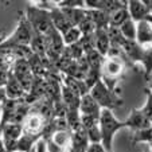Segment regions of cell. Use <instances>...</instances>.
Returning <instances> with one entry per match:
<instances>
[{"mask_svg":"<svg viewBox=\"0 0 152 152\" xmlns=\"http://www.w3.org/2000/svg\"><path fill=\"white\" fill-rule=\"evenodd\" d=\"M125 125L126 128H131L133 132H136L152 126V121L141 112V109H132L128 118L125 120Z\"/></svg>","mask_w":152,"mask_h":152,"instance_id":"obj_7","label":"cell"},{"mask_svg":"<svg viewBox=\"0 0 152 152\" xmlns=\"http://www.w3.org/2000/svg\"><path fill=\"white\" fill-rule=\"evenodd\" d=\"M128 19H131V15H129V11H128V6H125L109 15V26L120 28Z\"/></svg>","mask_w":152,"mask_h":152,"instance_id":"obj_19","label":"cell"},{"mask_svg":"<svg viewBox=\"0 0 152 152\" xmlns=\"http://www.w3.org/2000/svg\"><path fill=\"white\" fill-rule=\"evenodd\" d=\"M73 27H78L86 18V8H61Z\"/></svg>","mask_w":152,"mask_h":152,"instance_id":"obj_18","label":"cell"},{"mask_svg":"<svg viewBox=\"0 0 152 152\" xmlns=\"http://www.w3.org/2000/svg\"><path fill=\"white\" fill-rule=\"evenodd\" d=\"M86 133H88V139H89L90 144L101 143V131H100V125L98 124L90 126L89 129H86Z\"/></svg>","mask_w":152,"mask_h":152,"instance_id":"obj_29","label":"cell"},{"mask_svg":"<svg viewBox=\"0 0 152 152\" xmlns=\"http://www.w3.org/2000/svg\"><path fill=\"white\" fill-rule=\"evenodd\" d=\"M89 94L101 106V109L113 110L123 105V98L118 96V93L115 92V90H110L102 81H98L93 86L92 89H90Z\"/></svg>","mask_w":152,"mask_h":152,"instance_id":"obj_3","label":"cell"},{"mask_svg":"<svg viewBox=\"0 0 152 152\" xmlns=\"http://www.w3.org/2000/svg\"><path fill=\"white\" fill-rule=\"evenodd\" d=\"M126 62L124 59H118V58H105L101 69V81L105 83L110 90L116 92V83L123 75L124 70H125Z\"/></svg>","mask_w":152,"mask_h":152,"instance_id":"obj_5","label":"cell"},{"mask_svg":"<svg viewBox=\"0 0 152 152\" xmlns=\"http://www.w3.org/2000/svg\"><path fill=\"white\" fill-rule=\"evenodd\" d=\"M16 152H19V151H16ZM31 152H35V148H34V149H32V151H31Z\"/></svg>","mask_w":152,"mask_h":152,"instance_id":"obj_41","label":"cell"},{"mask_svg":"<svg viewBox=\"0 0 152 152\" xmlns=\"http://www.w3.org/2000/svg\"><path fill=\"white\" fill-rule=\"evenodd\" d=\"M40 139H42L40 135H27V133H23L16 143V151H19V152H31L32 149L35 148L37 143L40 140Z\"/></svg>","mask_w":152,"mask_h":152,"instance_id":"obj_16","label":"cell"},{"mask_svg":"<svg viewBox=\"0 0 152 152\" xmlns=\"http://www.w3.org/2000/svg\"><path fill=\"white\" fill-rule=\"evenodd\" d=\"M86 15L93 22L96 30H106L109 27V15L98 10H86Z\"/></svg>","mask_w":152,"mask_h":152,"instance_id":"obj_15","label":"cell"},{"mask_svg":"<svg viewBox=\"0 0 152 152\" xmlns=\"http://www.w3.org/2000/svg\"><path fill=\"white\" fill-rule=\"evenodd\" d=\"M151 46H152V45H151Z\"/></svg>","mask_w":152,"mask_h":152,"instance_id":"obj_42","label":"cell"},{"mask_svg":"<svg viewBox=\"0 0 152 152\" xmlns=\"http://www.w3.org/2000/svg\"><path fill=\"white\" fill-rule=\"evenodd\" d=\"M4 89H6V94L8 100H23L24 96L27 94L22 83L11 74V72H10V77L6 86H4Z\"/></svg>","mask_w":152,"mask_h":152,"instance_id":"obj_11","label":"cell"},{"mask_svg":"<svg viewBox=\"0 0 152 152\" xmlns=\"http://www.w3.org/2000/svg\"><path fill=\"white\" fill-rule=\"evenodd\" d=\"M69 152H86V151H78V149H69Z\"/></svg>","mask_w":152,"mask_h":152,"instance_id":"obj_38","label":"cell"},{"mask_svg":"<svg viewBox=\"0 0 152 152\" xmlns=\"http://www.w3.org/2000/svg\"><path fill=\"white\" fill-rule=\"evenodd\" d=\"M6 100H7L6 89H4V86H0V104H3Z\"/></svg>","mask_w":152,"mask_h":152,"instance_id":"obj_34","label":"cell"},{"mask_svg":"<svg viewBox=\"0 0 152 152\" xmlns=\"http://www.w3.org/2000/svg\"><path fill=\"white\" fill-rule=\"evenodd\" d=\"M144 152H151V151H149V147H148V148H147V149H145V151H144Z\"/></svg>","mask_w":152,"mask_h":152,"instance_id":"obj_39","label":"cell"},{"mask_svg":"<svg viewBox=\"0 0 152 152\" xmlns=\"http://www.w3.org/2000/svg\"><path fill=\"white\" fill-rule=\"evenodd\" d=\"M24 15H26L28 23L31 24L32 31L37 32V34L46 37V35H49L54 30L50 12L43 11V10L38 8L35 6H28Z\"/></svg>","mask_w":152,"mask_h":152,"instance_id":"obj_4","label":"cell"},{"mask_svg":"<svg viewBox=\"0 0 152 152\" xmlns=\"http://www.w3.org/2000/svg\"><path fill=\"white\" fill-rule=\"evenodd\" d=\"M57 6L59 8H85V0H61Z\"/></svg>","mask_w":152,"mask_h":152,"instance_id":"obj_30","label":"cell"},{"mask_svg":"<svg viewBox=\"0 0 152 152\" xmlns=\"http://www.w3.org/2000/svg\"><path fill=\"white\" fill-rule=\"evenodd\" d=\"M147 80H148V82H149V90H152V74L149 75Z\"/></svg>","mask_w":152,"mask_h":152,"instance_id":"obj_36","label":"cell"},{"mask_svg":"<svg viewBox=\"0 0 152 152\" xmlns=\"http://www.w3.org/2000/svg\"><path fill=\"white\" fill-rule=\"evenodd\" d=\"M147 22H149V23H151L152 24V15H148V16H147Z\"/></svg>","mask_w":152,"mask_h":152,"instance_id":"obj_37","label":"cell"},{"mask_svg":"<svg viewBox=\"0 0 152 152\" xmlns=\"http://www.w3.org/2000/svg\"><path fill=\"white\" fill-rule=\"evenodd\" d=\"M81 115L83 116H90L94 118H100L101 115V106L96 102L92 98L90 94H86L83 97H81V102H80V108H78Z\"/></svg>","mask_w":152,"mask_h":152,"instance_id":"obj_8","label":"cell"},{"mask_svg":"<svg viewBox=\"0 0 152 152\" xmlns=\"http://www.w3.org/2000/svg\"><path fill=\"white\" fill-rule=\"evenodd\" d=\"M46 152H66V149L57 145L51 139H47L46 140Z\"/></svg>","mask_w":152,"mask_h":152,"instance_id":"obj_32","label":"cell"},{"mask_svg":"<svg viewBox=\"0 0 152 152\" xmlns=\"http://www.w3.org/2000/svg\"><path fill=\"white\" fill-rule=\"evenodd\" d=\"M143 3L145 4V7L149 10V12L152 14V0H143Z\"/></svg>","mask_w":152,"mask_h":152,"instance_id":"obj_35","label":"cell"},{"mask_svg":"<svg viewBox=\"0 0 152 152\" xmlns=\"http://www.w3.org/2000/svg\"><path fill=\"white\" fill-rule=\"evenodd\" d=\"M32 31L31 24L28 23L26 15H22L19 19V24L10 37H7L0 43V49H14V47H30L31 43Z\"/></svg>","mask_w":152,"mask_h":152,"instance_id":"obj_2","label":"cell"},{"mask_svg":"<svg viewBox=\"0 0 152 152\" xmlns=\"http://www.w3.org/2000/svg\"><path fill=\"white\" fill-rule=\"evenodd\" d=\"M66 121H67V125H69V129L72 132H75L80 128H82L81 126V113L78 109H67Z\"/></svg>","mask_w":152,"mask_h":152,"instance_id":"obj_22","label":"cell"},{"mask_svg":"<svg viewBox=\"0 0 152 152\" xmlns=\"http://www.w3.org/2000/svg\"><path fill=\"white\" fill-rule=\"evenodd\" d=\"M151 15H152V14H151Z\"/></svg>","mask_w":152,"mask_h":152,"instance_id":"obj_43","label":"cell"},{"mask_svg":"<svg viewBox=\"0 0 152 152\" xmlns=\"http://www.w3.org/2000/svg\"><path fill=\"white\" fill-rule=\"evenodd\" d=\"M86 152H106V149L104 148V145L101 143H96V144H89Z\"/></svg>","mask_w":152,"mask_h":152,"instance_id":"obj_33","label":"cell"},{"mask_svg":"<svg viewBox=\"0 0 152 152\" xmlns=\"http://www.w3.org/2000/svg\"><path fill=\"white\" fill-rule=\"evenodd\" d=\"M149 151L152 152V144H151V145H149Z\"/></svg>","mask_w":152,"mask_h":152,"instance_id":"obj_40","label":"cell"},{"mask_svg":"<svg viewBox=\"0 0 152 152\" xmlns=\"http://www.w3.org/2000/svg\"><path fill=\"white\" fill-rule=\"evenodd\" d=\"M89 139H88V133L83 128H80L78 131L73 132L72 136V144H70V149H78V151H86L89 147Z\"/></svg>","mask_w":152,"mask_h":152,"instance_id":"obj_17","label":"cell"},{"mask_svg":"<svg viewBox=\"0 0 152 152\" xmlns=\"http://www.w3.org/2000/svg\"><path fill=\"white\" fill-rule=\"evenodd\" d=\"M94 49L102 57L106 58L108 51L110 49V40L108 37V28L106 30H96L94 32Z\"/></svg>","mask_w":152,"mask_h":152,"instance_id":"obj_13","label":"cell"},{"mask_svg":"<svg viewBox=\"0 0 152 152\" xmlns=\"http://www.w3.org/2000/svg\"><path fill=\"white\" fill-rule=\"evenodd\" d=\"M136 42L143 47L152 45V24L147 20H141L137 23L136 31Z\"/></svg>","mask_w":152,"mask_h":152,"instance_id":"obj_12","label":"cell"},{"mask_svg":"<svg viewBox=\"0 0 152 152\" xmlns=\"http://www.w3.org/2000/svg\"><path fill=\"white\" fill-rule=\"evenodd\" d=\"M126 6H128L131 19L136 23H139L141 20H145L147 16L151 15L149 10L143 3V0H129V1H126Z\"/></svg>","mask_w":152,"mask_h":152,"instance_id":"obj_9","label":"cell"},{"mask_svg":"<svg viewBox=\"0 0 152 152\" xmlns=\"http://www.w3.org/2000/svg\"><path fill=\"white\" fill-rule=\"evenodd\" d=\"M62 38H63L65 46H73V45H77V43L81 40L82 34H81L78 27H72V28L67 30V31L62 35Z\"/></svg>","mask_w":152,"mask_h":152,"instance_id":"obj_24","label":"cell"},{"mask_svg":"<svg viewBox=\"0 0 152 152\" xmlns=\"http://www.w3.org/2000/svg\"><path fill=\"white\" fill-rule=\"evenodd\" d=\"M47 120L43 117L42 115H39L35 110H30V115L27 116V118L23 123V133L27 135H40L42 136L43 129L46 126Z\"/></svg>","mask_w":152,"mask_h":152,"instance_id":"obj_6","label":"cell"},{"mask_svg":"<svg viewBox=\"0 0 152 152\" xmlns=\"http://www.w3.org/2000/svg\"><path fill=\"white\" fill-rule=\"evenodd\" d=\"M108 37H109L110 45H115V46H123L124 40H125L120 28H117V27H108Z\"/></svg>","mask_w":152,"mask_h":152,"instance_id":"obj_27","label":"cell"},{"mask_svg":"<svg viewBox=\"0 0 152 152\" xmlns=\"http://www.w3.org/2000/svg\"><path fill=\"white\" fill-rule=\"evenodd\" d=\"M72 136H73V132L70 129H66V131H58V132H55L50 139H51L57 145L66 149L67 147H70V144H72Z\"/></svg>","mask_w":152,"mask_h":152,"instance_id":"obj_20","label":"cell"},{"mask_svg":"<svg viewBox=\"0 0 152 152\" xmlns=\"http://www.w3.org/2000/svg\"><path fill=\"white\" fill-rule=\"evenodd\" d=\"M132 143H147L151 145L152 144V126L147 129H141V131H136L132 135Z\"/></svg>","mask_w":152,"mask_h":152,"instance_id":"obj_25","label":"cell"},{"mask_svg":"<svg viewBox=\"0 0 152 152\" xmlns=\"http://www.w3.org/2000/svg\"><path fill=\"white\" fill-rule=\"evenodd\" d=\"M145 94H147V101H145V105L143 108H140L141 112L152 121V92L149 89H145Z\"/></svg>","mask_w":152,"mask_h":152,"instance_id":"obj_31","label":"cell"},{"mask_svg":"<svg viewBox=\"0 0 152 152\" xmlns=\"http://www.w3.org/2000/svg\"><path fill=\"white\" fill-rule=\"evenodd\" d=\"M50 15H51V20H53V26H54V28L57 30L59 34H65V32L67 31V30L72 28V24L69 23V20L66 19V16L63 15V12L61 11L59 7H57V8H54L51 12H50Z\"/></svg>","mask_w":152,"mask_h":152,"instance_id":"obj_14","label":"cell"},{"mask_svg":"<svg viewBox=\"0 0 152 152\" xmlns=\"http://www.w3.org/2000/svg\"><path fill=\"white\" fill-rule=\"evenodd\" d=\"M123 51L125 54L126 61L129 62H140L143 58V53H144V47L141 45H139L136 40H124L123 43Z\"/></svg>","mask_w":152,"mask_h":152,"instance_id":"obj_10","label":"cell"},{"mask_svg":"<svg viewBox=\"0 0 152 152\" xmlns=\"http://www.w3.org/2000/svg\"><path fill=\"white\" fill-rule=\"evenodd\" d=\"M140 63L144 67V73H145V78H148L152 74V46L144 47L143 58H141Z\"/></svg>","mask_w":152,"mask_h":152,"instance_id":"obj_26","label":"cell"},{"mask_svg":"<svg viewBox=\"0 0 152 152\" xmlns=\"http://www.w3.org/2000/svg\"><path fill=\"white\" fill-rule=\"evenodd\" d=\"M78 28H80L82 37H85V35H93L96 32L94 24H93V22L89 19V18H88V15H86V18L82 20V23L78 26Z\"/></svg>","mask_w":152,"mask_h":152,"instance_id":"obj_28","label":"cell"},{"mask_svg":"<svg viewBox=\"0 0 152 152\" xmlns=\"http://www.w3.org/2000/svg\"><path fill=\"white\" fill-rule=\"evenodd\" d=\"M85 57H86V59H88V63H89L90 69L101 72L104 61H105V57H102V55H101L98 51H96V50H92V51L86 53Z\"/></svg>","mask_w":152,"mask_h":152,"instance_id":"obj_21","label":"cell"},{"mask_svg":"<svg viewBox=\"0 0 152 152\" xmlns=\"http://www.w3.org/2000/svg\"><path fill=\"white\" fill-rule=\"evenodd\" d=\"M98 125L101 131V144L106 152L113 151V137L115 135L123 128H126L125 121H120L115 117L113 110L102 109L101 110L100 118H98Z\"/></svg>","mask_w":152,"mask_h":152,"instance_id":"obj_1","label":"cell"},{"mask_svg":"<svg viewBox=\"0 0 152 152\" xmlns=\"http://www.w3.org/2000/svg\"><path fill=\"white\" fill-rule=\"evenodd\" d=\"M120 31L126 40H136V31H137V23L132 19H128L123 26L120 27Z\"/></svg>","mask_w":152,"mask_h":152,"instance_id":"obj_23","label":"cell"}]
</instances>
